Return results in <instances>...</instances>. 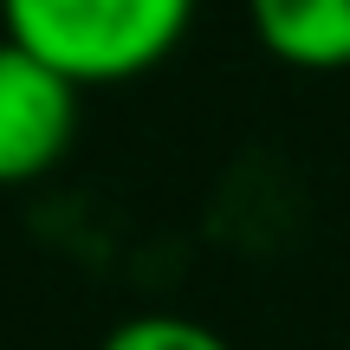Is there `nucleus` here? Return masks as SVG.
<instances>
[{
    "instance_id": "1",
    "label": "nucleus",
    "mask_w": 350,
    "mask_h": 350,
    "mask_svg": "<svg viewBox=\"0 0 350 350\" xmlns=\"http://www.w3.org/2000/svg\"><path fill=\"white\" fill-rule=\"evenodd\" d=\"M195 26V0H0V39L85 85H124L169 59Z\"/></svg>"
},
{
    "instance_id": "2",
    "label": "nucleus",
    "mask_w": 350,
    "mask_h": 350,
    "mask_svg": "<svg viewBox=\"0 0 350 350\" xmlns=\"http://www.w3.org/2000/svg\"><path fill=\"white\" fill-rule=\"evenodd\" d=\"M78 137V85L0 39V188L39 182L65 163Z\"/></svg>"
},
{
    "instance_id": "3",
    "label": "nucleus",
    "mask_w": 350,
    "mask_h": 350,
    "mask_svg": "<svg viewBox=\"0 0 350 350\" xmlns=\"http://www.w3.org/2000/svg\"><path fill=\"white\" fill-rule=\"evenodd\" d=\"M247 20L292 72H350V0H247Z\"/></svg>"
},
{
    "instance_id": "4",
    "label": "nucleus",
    "mask_w": 350,
    "mask_h": 350,
    "mask_svg": "<svg viewBox=\"0 0 350 350\" xmlns=\"http://www.w3.org/2000/svg\"><path fill=\"white\" fill-rule=\"evenodd\" d=\"M104 350H234L221 331L195 325V318H169V312H143L104 338Z\"/></svg>"
}]
</instances>
